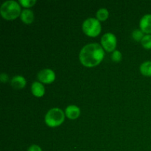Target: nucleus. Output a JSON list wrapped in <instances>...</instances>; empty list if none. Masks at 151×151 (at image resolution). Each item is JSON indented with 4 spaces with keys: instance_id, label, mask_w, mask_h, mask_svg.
<instances>
[{
    "instance_id": "f257e3e1",
    "label": "nucleus",
    "mask_w": 151,
    "mask_h": 151,
    "mask_svg": "<svg viewBox=\"0 0 151 151\" xmlns=\"http://www.w3.org/2000/svg\"><path fill=\"white\" fill-rule=\"evenodd\" d=\"M105 52L100 44L93 43L86 45L80 52L81 63L86 67H94L103 60Z\"/></svg>"
},
{
    "instance_id": "f03ea898",
    "label": "nucleus",
    "mask_w": 151,
    "mask_h": 151,
    "mask_svg": "<svg viewBox=\"0 0 151 151\" xmlns=\"http://www.w3.org/2000/svg\"><path fill=\"white\" fill-rule=\"evenodd\" d=\"M0 13L1 16L7 20L16 19L21 15V8L19 4L16 1L10 0L6 1L1 4L0 7Z\"/></svg>"
},
{
    "instance_id": "7ed1b4c3",
    "label": "nucleus",
    "mask_w": 151,
    "mask_h": 151,
    "mask_svg": "<svg viewBox=\"0 0 151 151\" xmlns=\"http://www.w3.org/2000/svg\"><path fill=\"white\" fill-rule=\"evenodd\" d=\"M64 112L58 108H54L49 111L45 116V122L50 127H57L64 121Z\"/></svg>"
},
{
    "instance_id": "20e7f679",
    "label": "nucleus",
    "mask_w": 151,
    "mask_h": 151,
    "mask_svg": "<svg viewBox=\"0 0 151 151\" xmlns=\"http://www.w3.org/2000/svg\"><path fill=\"white\" fill-rule=\"evenodd\" d=\"M83 31L90 37H97L101 32V24L98 19L88 18L83 24Z\"/></svg>"
},
{
    "instance_id": "39448f33",
    "label": "nucleus",
    "mask_w": 151,
    "mask_h": 151,
    "mask_svg": "<svg viewBox=\"0 0 151 151\" xmlns=\"http://www.w3.org/2000/svg\"><path fill=\"white\" fill-rule=\"evenodd\" d=\"M101 44L103 48L108 52H112L116 47V38L113 33L108 32L104 34L101 38Z\"/></svg>"
},
{
    "instance_id": "423d86ee",
    "label": "nucleus",
    "mask_w": 151,
    "mask_h": 151,
    "mask_svg": "<svg viewBox=\"0 0 151 151\" xmlns=\"http://www.w3.org/2000/svg\"><path fill=\"white\" fill-rule=\"evenodd\" d=\"M38 79L44 83H51L55 79V74L50 69H42L38 72Z\"/></svg>"
},
{
    "instance_id": "0eeeda50",
    "label": "nucleus",
    "mask_w": 151,
    "mask_h": 151,
    "mask_svg": "<svg viewBox=\"0 0 151 151\" xmlns=\"http://www.w3.org/2000/svg\"><path fill=\"white\" fill-rule=\"evenodd\" d=\"M140 29L147 34L151 33V14H146L140 20Z\"/></svg>"
},
{
    "instance_id": "6e6552de",
    "label": "nucleus",
    "mask_w": 151,
    "mask_h": 151,
    "mask_svg": "<svg viewBox=\"0 0 151 151\" xmlns=\"http://www.w3.org/2000/svg\"><path fill=\"white\" fill-rule=\"evenodd\" d=\"M65 114L69 119H75L81 114V110L78 106H75V105H71V106L66 107Z\"/></svg>"
},
{
    "instance_id": "1a4fd4ad",
    "label": "nucleus",
    "mask_w": 151,
    "mask_h": 151,
    "mask_svg": "<svg viewBox=\"0 0 151 151\" xmlns=\"http://www.w3.org/2000/svg\"><path fill=\"white\" fill-rule=\"evenodd\" d=\"M26 83L27 82L25 78L21 75H16L12 78L10 81L12 87H13L15 89H22L26 86Z\"/></svg>"
},
{
    "instance_id": "9d476101",
    "label": "nucleus",
    "mask_w": 151,
    "mask_h": 151,
    "mask_svg": "<svg viewBox=\"0 0 151 151\" xmlns=\"http://www.w3.org/2000/svg\"><path fill=\"white\" fill-rule=\"evenodd\" d=\"M31 90H32L33 95L37 97H41L44 96V92H45V89H44L43 84L40 82H37V81L32 83Z\"/></svg>"
},
{
    "instance_id": "9b49d317",
    "label": "nucleus",
    "mask_w": 151,
    "mask_h": 151,
    "mask_svg": "<svg viewBox=\"0 0 151 151\" xmlns=\"http://www.w3.org/2000/svg\"><path fill=\"white\" fill-rule=\"evenodd\" d=\"M21 19L24 23L27 24H29L32 23L34 20V13L33 12L29 9H25L21 13Z\"/></svg>"
},
{
    "instance_id": "f8f14e48",
    "label": "nucleus",
    "mask_w": 151,
    "mask_h": 151,
    "mask_svg": "<svg viewBox=\"0 0 151 151\" xmlns=\"http://www.w3.org/2000/svg\"><path fill=\"white\" fill-rule=\"evenodd\" d=\"M140 72L145 76H151V61H145L140 66Z\"/></svg>"
},
{
    "instance_id": "ddd939ff",
    "label": "nucleus",
    "mask_w": 151,
    "mask_h": 151,
    "mask_svg": "<svg viewBox=\"0 0 151 151\" xmlns=\"http://www.w3.org/2000/svg\"><path fill=\"white\" fill-rule=\"evenodd\" d=\"M109 17V11L106 8H101L97 12V18L99 21H105Z\"/></svg>"
},
{
    "instance_id": "4468645a",
    "label": "nucleus",
    "mask_w": 151,
    "mask_h": 151,
    "mask_svg": "<svg viewBox=\"0 0 151 151\" xmlns=\"http://www.w3.org/2000/svg\"><path fill=\"white\" fill-rule=\"evenodd\" d=\"M142 45L143 47L147 50H150L151 49V35L150 34H147L143 37V38L141 41Z\"/></svg>"
},
{
    "instance_id": "2eb2a0df",
    "label": "nucleus",
    "mask_w": 151,
    "mask_h": 151,
    "mask_svg": "<svg viewBox=\"0 0 151 151\" xmlns=\"http://www.w3.org/2000/svg\"><path fill=\"white\" fill-rule=\"evenodd\" d=\"M144 32L141 30V29H135L132 32V37L135 41H140L144 37Z\"/></svg>"
},
{
    "instance_id": "dca6fc26",
    "label": "nucleus",
    "mask_w": 151,
    "mask_h": 151,
    "mask_svg": "<svg viewBox=\"0 0 151 151\" xmlns=\"http://www.w3.org/2000/svg\"><path fill=\"white\" fill-rule=\"evenodd\" d=\"M19 3L24 7H31L36 3L35 0H20Z\"/></svg>"
},
{
    "instance_id": "f3484780",
    "label": "nucleus",
    "mask_w": 151,
    "mask_h": 151,
    "mask_svg": "<svg viewBox=\"0 0 151 151\" xmlns=\"http://www.w3.org/2000/svg\"><path fill=\"white\" fill-rule=\"evenodd\" d=\"M122 54L118 50H115L113 52L111 55V59L112 60H114V62H119L122 60Z\"/></svg>"
},
{
    "instance_id": "a211bd4d",
    "label": "nucleus",
    "mask_w": 151,
    "mask_h": 151,
    "mask_svg": "<svg viewBox=\"0 0 151 151\" xmlns=\"http://www.w3.org/2000/svg\"><path fill=\"white\" fill-rule=\"evenodd\" d=\"M27 151H42L41 147L38 145H32L30 147L28 148Z\"/></svg>"
},
{
    "instance_id": "6ab92c4d",
    "label": "nucleus",
    "mask_w": 151,
    "mask_h": 151,
    "mask_svg": "<svg viewBox=\"0 0 151 151\" xmlns=\"http://www.w3.org/2000/svg\"><path fill=\"white\" fill-rule=\"evenodd\" d=\"M0 80H1V81L2 83L7 82L9 80L8 75L5 73H1V75H0Z\"/></svg>"
}]
</instances>
